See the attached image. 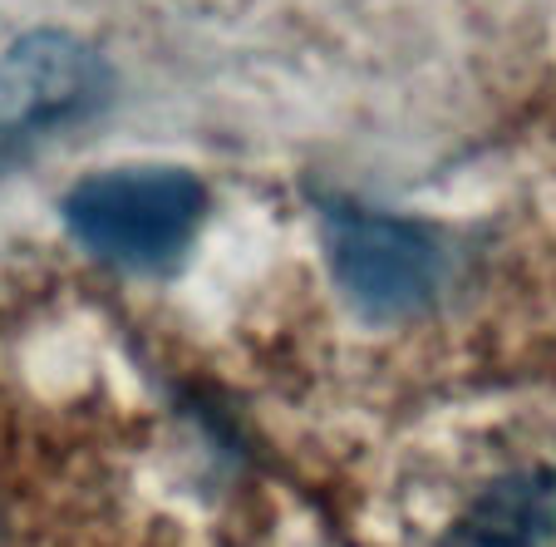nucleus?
<instances>
[{
	"mask_svg": "<svg viewBox=\"0 0 556 547\" xmlns=\"http://www.w3.org/2000/svg\"><path fill=\"white\" fill-rule=\"evenodd\" d=\"M202 208L207 192L182 169H109L74 183L64 222L74 243L89 247L99 262L157 272L188 252Z\"/></svg>",
	"mask_w": 556,
	"mask_h": 547,
	"instance_id": "obj_1",
	"label": "nucleus"
},
{
	"mask_svg": "<svg viewBox=\"0 0 556 547\" xmlns=\"http://www.w3.org/2000/svg\"><path fill=\"white\" fill-rule=\"evenodd\" d=\"M320 222L330 266L365 316H414L439 296L448 257L424 222L369 212L355 202H326Z\"/></svg>",
	"mask_w": 556,
	"mask_h": 547,
	"instance_id": "obj_2",
	"label": "nucleus"
},
{
	"mask_svg": "<svg viewBox=\"0 0 556 547\" xmlns=\"http://www.w3.org/2000/svg\"><path fill=\"white\" fill-rule=\"evenodd\" d=\"M109 99V64L64 30H35L0 54V169L45 134L94 114Z\"/></svg>",
	"mask_w": 556,
	"mask_h": 547,
	"instance_id": "obj_3",
	"label": "nucleus"
},
{
	"mask_svg": "<svg viewBox=\"0 0 556 547\" xmlns=\"http://www.w3.org/2000/svg\"><path fill=\"white\" fill-rule=\"evenodd\" d=\"M439 547H556V469L527 463L497 474L453 518Z\"/></svg>",
	"mask_w": 556,
	"mask_h": 547,
	"instance_id": "obj_4",
	"label": "nucleus"
}]
</instances>
